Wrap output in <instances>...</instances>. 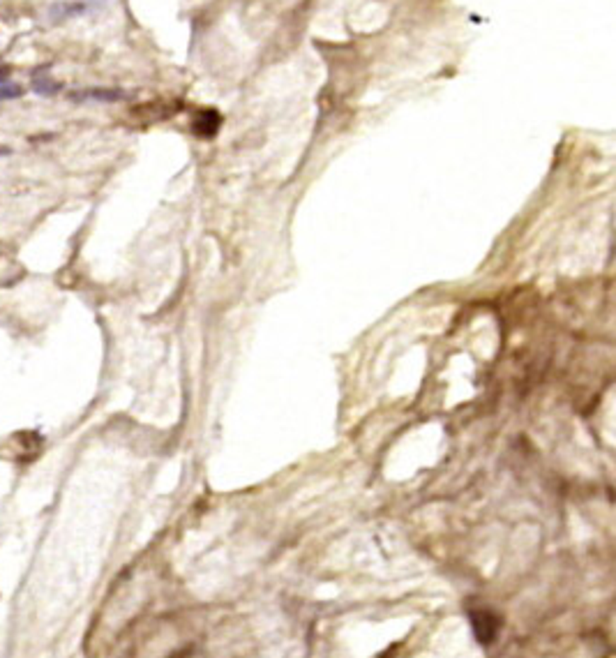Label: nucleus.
I'll list each match as a JSON object with an SVG mask.
<instances>
[{"label":"nucleus","mask_w":616,"mask_h":658,"mask_svg":"<svg viewBox=\"0 0 616 658\" xmlns=\"http://www.w3.org/2000/svg\"><path fill=\"white\" fill-rule=\"evenodd\" d=\"M471 621H473V628H476V635L482 645H489L492 640L496 635V628H499V619L494 617L492 612H473L471 614Z\"/></svg>","instance_id":"nucleus-1"},{"label":"nucleus","mask_w":616,"mask_h":658,"mask_svg":"<svg viewBox=\"0 0 616 658\" xmlns=\"http://www.w3.org/2000/svg\"><path fill=\"white\" fill-rule=\"evenodd\" d=\"M219 127V116L217 111H201L194 122V129L199 137H213Z\"/></svg>","instance_id":"nucleus-2"},{"label":"nucleus","mask_w":616,"mask_h":658,"mask_svg":"<svg viewBox=\"0 0 616 658\" xmlns=\"http://www.w3.org/2000/svg\"><path fill=\"white\" fill-rule=\"evenodd\" d=\"M60 81H56L54 76H49V74H37V76H33V91L37 93V95H44V98H51V95H56V93H60Z\"/></svg>","instance_id":"nucleus-3"},{"label":"nucleus","mask_w":616,"mask_h":658,"mask_svg":"<svg viewBox=\"0 0 616 658\" xmlns=\"http://www.w3.org/2000/svg\"><path fill=\"white\" fill-rule=\"evenodd\" d=\"M86 95L91 100H102V102H118L122 100L125 95L120 91H111V88H100V91H86Z\"/></svg>","instance_id":"nucleus-4"},{"label":"nucleus","mask_w":616,"mask_h":658,"mask_svg":"<svg viewBox=\"0 0 616 658\" xmlns=\"http://www.w3.org/2000/svg\"><path fill=\"white\" fill-rule=\"evenodd\" d=\"M23 91L19 83H12V81H5L0 83V100H16Z\"/></svg>","instance_id":"nucleus-5"}]
</instances>
